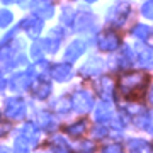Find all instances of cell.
Instances as JSON below:
<instances>
[{"label": "cell", "mask_w": 153, "mask_h": 153, "mask_svg": "<svg viewBox=\"0 0 153 153\" xmlns=\"http://www.w3.org/2000/svg\"><path fill=\"white\" fill-rule=\"evenodd\" d=\"M49 92H51V83L46 82V80H39V83L36 85V90H34L36 97L38 99H46L49 95Z\"/></svg>", "instance_id": "d6986e66"}, {"label": "cell", "mask_w": 153, "mask_h": 153, "mask_svg": "<svg viewBox=\"0 0 153 153\" xmlns=\"http://www.w3.org/2000/svg\"><path fill=\"white\" fill-rule=\"evenodd\" d=\"M85 128H87V123L85 121H76V123H73L71 126L66 128V133L71 134V136H78V134H83Z\"/></svg>", "instance_id": "ffe728a7"}, {"label": "cell", "mask_w": 153, "mask_h": 153, "mask_svg": "<svg viewBox=\"0 0 153 153\" xmlns=\"http://www.w3.org/2000/svg\"><path fill=\"white\" fill-rule=\"evenodd\" d=\"M22 136L26 138V140H29L31 143H38V140H39L38 129H36V126L31 124V123L22 126Z\"/></svg>", "instance_id": "2e32d148"}, {"label": "cell", "mask_w": 153, "mask_h": 153, "mask_svg": "<svg viewBox=\"0 0 153 153\" xmlns=\"http://www.w3.org/2000/svg\"><path fill=\"white\" fill-rule=\"evenodd\" d=\"M128 146H129L131 153H148L150 152V145L145 140H129Z\"/></svg>", "instance_id": "5bb4252c"}, {"label": "cell", "mask_w": 153, "mask_h": 153, "mask_svg": "<svg viewBox=\"0 0 153 153\" xmlns=\"http://www.w3.org/2000/svg\"><path fill=\"white\" fill-rule=\"evenodd\" d=\"M104 153H123L119 145H109V146L104 148Z\"/></svg>", "instance_id": "4dcf8cb0"}, {"label": "cell", "mask_w": 153, "mask_h": 153, "mask_svg": "<svg viewBox=\"0 0 153 153\" xmlns=\"http://www.w3.org/2000/svg\"><path fill=\"white\" fill-rule=\"evenodd\" d=\"M14 153H29V143L24 136L16 140V143H14Z\"/></svg>", "instance_id": "7402d4cb"}, {"label": "cell", "mask_w": 153, "mask_h": 153, "mask_svg": "<svg viewBox=\"0 0 153 153\" xmlns=\"http://www.w3.org/2000/svg\"><path fill=\"white\" fill-rule=\"evenodd\" d=\"M4 88H5V80H4V78L0 76V92H2Z\"/></svg>", "instance_id": "d590c367"}, {"label": "cell", "mask_w": 153, "mask_h": 153, "mask_svg": "<svg viewBox=\"0 0 153 153\" xmlns=\"http://www.w3.org/2000/svg\"><path fill=\"white\" fill-rule=\"evenodd\" d=\"M10 22H12V12L0 10V27H7Z\"/></svg>", "instance_id": "484cf974"}, {"label": "cell", "mask_w": 153, "mask_h": 153, "mask_svg": "<svg viewBox=\"0 0 153 153\" xmlns=\"http://www.w3.org/2000/svg\"><path fill=\"white\" fill-rule=\"evenodd\" d=\"M83 51H85V41H82V39H76V41H73V43L66 48L65 60L66 61H75L76 58L83 53Z\"/></svg>", "instance_id": "9c48e42d"}, {"label": "cell", "mask_w": 153, "mask_h": 153, "mask_svg": "<svg viewBox=\"0 0 153 153\" xmlns=\"http://www.w3.org/2000/svg\"><path fill=\"white\" fill-rule=\"evenodd\" d=\"M78 152H80V153H90V152H94V143L92 141L78 143Z\"/></svg>", "instance_id": "f546056e"}, {"label": "cell", "mask_w": 153, "mask_h": 153, "mask_svg": "<svg viewBox=\"0 0 153 153\" xmlns=\"http://www.w3.org/2000/svg\"><path fill=\"white\" fill-rule=\"evenodd\" d=\"M94 26V16L90 12H80V16L76 17V29L78 31H85Z\"/></svg>", "instance_id": "4fadbf2b"}, {"label": "cell", "mask_w": 153, "mask_h": 153, "mask_svg": "<svg viewBox=\"0 0 153 153\" xmlns=\"http://www.w3.org/2000/svg\"><path fill=\"white\" fill-rule=\"evenodd\" d=\"M38 124L41 126V128H44V129H49V128L55 126V123H53L51 114H48V112H39L38 114Z\"/></svg>", "instance_id": "44dd1931"}, {"label": "cell", "mask_w": 153, "mask_h": 153, "mask_svg": "<svg viewBox=\"0 0 153 153\" xmlns=\"http://www.w3.org/2000/svg\"><path fill=\"white\" fill-rule=\"evenodd\" d=\"M94 88H95V92H97L102 99H109L111 95H112L114 85H112V80H111V78L102 76V78H99L97 82L94 83Z\"/></svg>", "instance_id": "52a82bcc"}, {"label": "cell", "mask_w": 153, "mask_h": 153, "mask_svg": "<svg viewBox=\"0 0 153 153\" xmlns=\"http://www.w3.org/2000/svg\"><path fill=\"white\" fill-rule=\"evenodd\" d=\"M22 26H24V29L27 31V34L31 38H38L39 33L43 31V22L38 17H29V19H26V21L22 22Z\"/></svg>", "instance_id": "30bf717a"}, {"label": "cell", "mask_w": 153, "mask_h": 153, "mask_svg": "<svg viewBox=\"0 0 153 153\" xmlns=\"http://www.w3.org/2000/svg\"><path fill=\"white\" fill-rule=\"evenodd\" d=\"M33 9H34V12H36L39 17H43V19H48V17L53 16V5H51L49 2H46V0L34 2Z\"/></svg>", "instance_id": "7c38bea8"}, {"label": "cell", "mask_w": 153, "mask_h": 153, "mask_svg": "<svg viewBox=\"0 0 153 153\" xmlns=\"http://www.w3.org/2000/svg\"><path fill=\"white\" fill-rule=\"evenodd\" d=\"M148 76L145 73H129V75H124L119 82V88L124 95H131V94H138L141 92L143 88L146 87Z\"/></svg>", "instance_id": "6da1fadb"}, {"label": "cell", "mask_w": 153, "mask_h": 153, "mask_svg": "<svg viewBox=\"0 0 153 153\" xmlns=\"http://www.w3.org/2000/svg\"><path fill=\"white\" fill-rule=\"evenodd\" d=\"M99 48L102 51H114L119 48V36L114 31H105L99 36Z\"/></svg>", "instance_id": "8992f818"}, {"label": "cell", "mask_w": 153, "mask_h": 153, "mask_svg": "<svg viewBox=\"0 0 153 153\" xmlns=\"http://www.w3.org/2000/svg\"><path fill=\"white\" fill-rule=\"evenodd\" d=\"M4 4H10V2H14V0H2Z\"/></svg>", "instance_id": "74e56055"}, {"label": "cell", "mask_w": 153, "mask_h": 153, "mask_svg": "<svg viewBox=\"0 0 153 153\" xmlns=\"http://www.w3.org/2000/svg\"><path fill=\"white\" fill-rule=\"evenodd\" d=\"M71 75V66L65 65V63H60V65H55L51 68V76L58 80V82H65L66 78H70Z\"/></svg>", "instance_id": "8fae6325"}, {"label": "cell", "mask_w": 153, "mask_h": 153, "mask_svg": "<svg viewBox=\"0 0 153 153\" xmlns=\"http://www.w3.org/2000/svg\"><path fill=\"white\" fill-rule=\"evenodd\" d=\"M131 53H129V48H124V53L121 55V58H119V63L123 65V68H126V66L131 63Z\"/></svg>", "instance_id": "83f0119b"}, {"label": "cell", "mask_w": 153, "mask_h": 153, "mask_svg": "<svg viewBox=\"0 0 153 153\" xmlns=\"http://www.w3.org/2000/svg\"><path fill=\"white\" fill-rule=\"evenodd\" d=\"M43 46H44V51H48V53H55L58 46H60V39L56 38H46L43 39Z\"/></svg>", "instance_id": "603a6c76"}, {"label": "cell", "mask_w": 153, "mask_h": 153, "mask_svg": "<svg viewBox=\"0 0 153 153\" xmlns=\"http://www.w3.org/2000/svg\"><path fill=\"white\" fill-rule=\"evenodd\" d=\"M26 114V104L22 99H7L5 100V116L9 119H21Z\"/></svg>", "instance_id": "3957f363"}, {"label": "cell", "mask_w": 153, "mask_h": 153, "mask_svg": "<svg viewBox=\"0 0 153 153\" xmlns=\"http://www.w3.org/2000/svg\"><path fill=\"white\" fill-rule=\"evenodd\" d=\"M87 2H94V0H87Z\"/></svg>", "instance_id": "f35d334b"}, {"label": "cell", "mask_w": 153, "mask_h": 153, "mask_svg": "<svg viewBox=\"0 0 153 153\" xmlns=\"http://www.w3.org/2000/svg\"><path fill=\"white\" fill-rule=\"evenodd\" d=\"M146 129L153 131V112H150V116H148V128Z\"/></svg>", "instance_id": "e575fe53"}, {"label": "cell", "mask_w": 153, "mask_h": 153, "mask_svg": "<svg viewBox=\"0 0 153 153\" xmlns=\"http://www.w3.org/2000/svg\"><path fill=\"white\" fill-rule=\"evenodd\" d=\"M31 83H33V70L22 71V73H17V75L12 76L10 88L16 90V92H22V90H26Z\"/></svg>", "instance_id": "5b68a950"}, {"label": "cell", "mask_w": 153, "mask_h": 153, "mask_svg": "<svg viewBox=\"0 0 153 153\" xmlns=\"http://www.w3.org/2000/svg\"><path fill=\"white\" fill-rule=\"evenodd\" d=\"M94 133H95V136H97V138H104L105 133H107V129H105V128H95Z\"/></svg>", "instance_id": "d6a6232c"}, {"label": "cell", "mask_w": 153, "mask_h": 153, "mask_svg": "<svg viewBox=\"0 0 153 153\" xmlns=\"http://www.w3.org/2000/svg\"><path fill=\"white\" fill-rule=\"evenodd\" d=\"M143 16L148 19H153V0H148L146 4H143Z\"/></svg>", "instance_id": "f1b7e54d"}, {"label": "cell", "mask_w": 153, "mask_h": 153, "mask_svg": "<svg viewBox=\"0 0 153 153\" xmlns=\"http://www.w3.org/2000/svg\"><path fill=\"white\" fill-rule=\"evenodd\" d=\"M55 153H71V152L68 145H58V146H55Z\"/></svg>", "instance_id": "1f68e13d"}, {"label": "cell", "mask_w": 153, "mask_h": 153, "mask_svg": "<svg viewBox=\"0 0 153 153\" xmlns=\"http://www.w3.org/2000/svg\"><path fill=\"white\" fill-rule=\"evenodd\" d=\"M128 12H129V7L126 5V4L117 2V4L112 5L109 9V12H107V21H109L111 24H114V26H121V24L124 22Z\"/></svg>", "instance_id": "277c9868"}, {"label": "cell", "mask_w": 153, "mask_h": 153, "mask_svg": "<svg viewBox=\"0 0 153 153\" xmlns=\"http://www.w3.org/2000/svg\"><path fill=\"white\" fill-rule=\"evenodd\" d=\"M71 105L75 107L76 112H80V114H85L88 111L94 107V100L90 97V94H87L85 90H78V92L73 94V97H71Z\"/></svg>", "instance_id": "7a4b0ae2"}, {"label": "cell", "mask_w": 153, "mask_h": 153, "mask_svg": "<svg viewBox=\"0 0 153 153\" xmlns=\"http://www.w3.org/2000/svg\"><path fill=\"white\" fill-rule=\"evenodd\" d=\"M138 60L143 66H153V48H141L140 49V55H138Z\"/></svg>", "instance_id": "9a60e30c"}, {"label": "cell", "mask_w": 153, "mask_h": 153, "mask_svg": "<svg viewBox=\"0 0 153 153\" xmlns=\"http://www.w3.org/2000/svg\"><path fill=\"white\" fill-rule=\"evenodd\" d=\"M9 129H10V126L7 124V123H0V136H2V134H5Z\"/></svg>", "instance_id": "836d02e7"}, {"label": "cell", "mask_w": 153, "mask_h": 153, "mask_svg": "<svg viewBox=\"0 0 153 153\" xmlns=\"http://www.w3.org/2000/svg\"><path fill=\"white\" fill-rule=\"evenodd\" d=\"M43 51H44L43 41H41V43H34V44H33V48H31V55H33L34 60H38V58H41Z\"/></svg>", "instance_id": "4316f807"}, {"label": "cell", "mask_w": 153, "mask_h": 153, "mask_svg": "<svg viewBox=\"0 0 153 153\" xmlns=\"http://www.w3.org/2000/svg\"><path fill=\"white\" fill-rule=\"evenodd\" d=\"M102 66H104V61L100 60V58H90V60L82 66L80 73H82L83 76H94V75H97V73L102 71Z\"/></svg>", "instance_id": "ba28073f"}, {"label": "cell", "mask_w": 153, "mask_h": 153, "mask_svg": "<svg viewBox=\"0 0 153 153\" xmlns=\"http://www.w3.org/2000/svg\"><path fill=\"white\" fill-rule=\"evenodd\" d=\"M12 56H14V49L12 48H2L0 49V68L5 70L12 63Z\"/></svg>", "instance_id": "ac0fdd59"}, {"label": "cell", "mask_w": 153, "mask_h": 153, "mask_svg": "<svg viewBox=\"0 0 153 153\" xmlns=\"http://www.w3.org/2000/svg\"><path fill=\"white\" fill-rule=\"evenodd\" d=\"M111 116H112V109H111V104H107V102H102L95 109V119L97 121H107Z\"/></svg>", "instance_id": "e0dca14e"}, {"label": "cell", "mask_w": 153, "mask_h": 153, "mask_svg": "<svg viewBox=\"0 0 153 153\" xmlns=\"http://www.w3.org/2000/svg\"><path fill=\"white\" fill-rule=\"evenodd\" d=\"M148 99H150V102L153 104V88H152V92H150V95H148Z\"/></svg>", "instance_id": "8d00e7d4"}, {"label": "cell", "mask_w": 153, "mask_h": 153, "mask_svg": "<svg viewBox=\"0 0 153 153\" xmlns=\"http://www.w3.org/2000/svg\"><path fill=\"white\" fill-rule=\"evenodd\" d=\"M55 107H56V111H60V112H66V111L70 109V102H68L66 97H60L55 102Z\"/></svg>", "instance_id": "d4e9b609"}, {"label": "cell", "mask_w": 153, "mask_h": 153, "mask_svg": "<svg viewBox=\"0 0 153 153\" xmlns=\"http://www.w3.org/2000/svg\"><path fill=\"white\" fill-rule=\"evenodd\" d=\"M148 34H150V29H148V26H143V24H138L133 29V36H136L138 39H146Z\"/></svg>", "instance_id": "cb8c5ba5"}]
</instances>
